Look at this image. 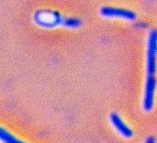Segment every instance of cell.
<instances>
[{
	"instance_id": "1",
	"label": "cell",
	"mask_w": 157,
	"mask_h": 143,
	"mask_svg": "<svg viewBox=\"0 0 157 143\" xmlns=\"http://www.w3.org/2000/svg\"><path fill=\"white\" fill-rule=\"evenodd\" d=\"M157 29L149 31L146 45V79L143 97V109L146 112L153 109L156 89Z\"/></svg>"
},
{
	"instance_id": "2",
	"label": "cell",
	"mask_w": 157,
	"mask_h": 143,
	"mask_svg": "<svg viewBox=\"0 0 157 143\" xmlns=\"http://www.w3.org/2000/svg\"><path fill=\"white\" fill-rule=\"evenodd\" d=\"M100 16L104 18H117V19L134 21L137 18L136 13L131 9L120 7L104 6L99 10Z\"/></svg>"
},
{
	"instance_id": "3",
	"label": "cell",
	"mask_w": 157,
	"mask_h": 143,
	"mask_svg": "<svg viewBox=\"0 0 157 143\" xmlns=\"http://www.w3.org/2000/svg\"><path fill=\"white\" fill-rule=\"evenodd\" d=\"M110 122L114 129L120 135L125 138H131L133 135V131L126 124V122L122 119L117 112H112L109 116Z\"/></svg>"
},
{
	"instance_id": "4",
	"label": "cell",
	"mask_w": 157,
	"mask_h": 143,
	"mask_svg": "<svg viewBox=\"0 0 157 143\" xmlns=\"http://www.w3.org/2000/svg\"><path fill=\"white\" fill-rule=\"evenodd\" d=\"M0 143H28L19 139L7 129L0 125Z\"/></svg>"
},
{
	"instance_id": "5",
	"label": "cell",
	"mask_w": 157,
	"mask_h": 143,
	"mask_svg": "<svg viewBox=\"0 0 157 143\" xmlns=\"http://www.w3.org/2000/svg\"><path fill=\"white\" fill-rule=\"evenodd\" d=\"M144 143H155V139L154 138L153 136H149V137L146 138Z\"/></svg>"
}]
</instances>
